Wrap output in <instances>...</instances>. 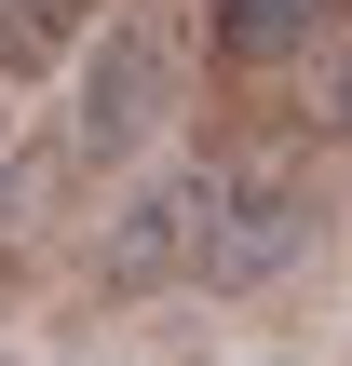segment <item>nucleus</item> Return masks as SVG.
<instances>
[{
    "label": "nucleus",
    "instance_id": "nucleus-1",
    "mask_svg": "<svg viewBox=\"0 0 352 366\" xmlns=\"http://www.w3.org/2000/svg\"><path fill=\"white\" fill-rule=\"evenodd\" d=\"M326 231H339V190H326V163H312V149H217V204H203L190 285L258 299V285H285Z\"/></svg>",
    "mask_w": 352,
    "mask_h": 366
},
{
    "label": "nucleus",
    "instance_id": "nucleus-2",
    "mask_svg": "<svg viewBox=\"0 0 352 366\" xmlns=\"http://www.w3.org/2000/svg\"><path fill=\"white\" fill-rule=\"evenodd\" d=\"M68 68H81V109H68L81 177H136V163L176 136V27L109 0V14H95V41H81Z\"/></svg>",
    "mask_w": 352,
    "mask_h": 366
},
{
    "label": "nucleus",
    "instance_id": "nucleus-3",
    "mask_svg": "<svg viewBox=\"0 0 352 366\" xmlns=\"http://www.w3.org/2000/svg\"><path fill=\"white\" fill-rule=\"evenodd\" d=\"M203 204H217V149H149L122 190H109V231L81 244V285L95 299H163L190 285V244H203Z\"/></svg>",
    "mask_w": 352,
    "mask_h": 366
},
{
    "label": "nucleus",
    "instance_id": "nucleus-4",
    "mask_svg": "<svg viewBox=\"0 0 352 366\" xmlns=\"http://www.w3.org/2000/svg\"><path fill=\"white\" fill-rule=\"evenodd\" d=\"M81 149L68 136H14L0 149V299H27L54 258H68V231H81Z\"/></svg>",
    "mask_w": 352,
    "mask_h": 366
},
{
    "label": "nucleus",
    "instance_id": "nucleus-5",
    "mask_svg": "<svg viewBox=\"0 0 352 366\" xmlns=\"http://www.w3.org/2000/svg\"><path fill=\"white\" fill-rule=\"evenodd\" d=\"M339 14L352 0H203V68L217 81H285V68H312V41Z\"/></svg>",
    "mask_w": 352,
    "mask_h": 366
},
{
    "label": "nucleus",
    "instance_id": "nucleus-6",
    "mask_svg": "<svg viewBox=\"0 0 352 366\" xmlns=\"http://www.w3.org/2000/svg\"><path fill=\"white\" fill-rule=\"evenodd\" d=\"M95 14H109V0H0V95L54 81V68L95 41Z\"/></svg>",
    "mask_w": 352,
    "mask_h": 366
},
{
    "label": "nucleus",
    "instance_id": "nucleus-7",
    "mask_svg": "<svg viewBox=\"0 0 352 366\" xmlns=\"http://www.w3.org/2000/svg\"><path fill=\"white\" fill-rule=\"evenodd\" d=\"M312 136H326V149H352V14L312 41Z\"/></svg>",
    "mask_w": 352,
    "mask_h": 366
},
{
    "label": "nucleus",
    "instance_id": "nucleus-8",
    "mask_svg": "<svg viewBox=\"0 0 352 366\" xmlns=\"http://www.w3.org/2000/svg\"><path fill=\"white\" fill-rule=\"evenodd\" d=\"M0 149H14V95H0Z\"/></svg>",
    "mask_w": 352,
    "mask_h": 366
}]
</instances>
